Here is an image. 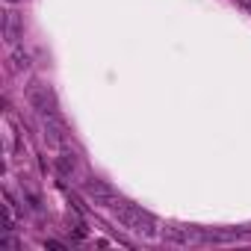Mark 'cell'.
<instances>
[{"label": "cell", "instance_id": "6", "mask_svg": "<svg viewBox=\"0 0 251 251\" xmlns=\"http://www.w3.org/2000/svg\"><path fill=\"white\" fill-rule=\"evenodd\" d=\"M56 169H59V175H62V177H71V175L77 172V157H74V154H68V151H62V154L56 157Z\"/></svg>", "mask_w": 251, "mask_h": 251}, {"label": "cell", "instance_id": "7", "mask_svg": "<svg viewBox=\"0 0 251 251\" xmlns=\"http://www.w3.org/2000/svg\"><path fill=\"white\" fill-rule=\"evenodd\" d=\"M12 62H15V68L21 71V68H30V53H24L21 48H15V53H12Z\"/></svg>", "mask_w": 251, "mask_h": 251}, {"label": "cell", "instance_id": "9", "mask_svg": "<svg viewBox=\"0 0 251 251\" xmlns=\"http://www.w3.org/2000/svg\"><path fill=\"white\" fill-rule=\"evenodd\" d=\"M6 3H9V6H15V3H21V0H6Z\"/></svg>", "mask_w": 251, "mask_h": 251}, {"label": "cell", "instance_id": "4", "mask_svg": "<svg viewBox=\"0 0 251 251\" xmlns=\"http://www.w3.org/2000/svg\"><path fill=\"white\" fill-rule=\"evenodd\" d=\"M42 130H45V139H48V145H53V148H62V145H65V130H62V124H59L53 115H45V121H42Z\"/></svg>", "mask_w": 251, "mask_h": 251}, {"label": "cell", "instance_id": "8", "mask_svg": "<svg viewBox=\"0 0 251 251\" xmlns=\"http://www.w3.org/2000/svg\"><path fill=\"white\" fill-rule=\"evenodd\" d=\"M239 6H245V9H251V0H236Z\"/></svg>", "mask_w": 251, "mask_h": 251}, {"label": "cell", "instance_id": "5", "mask_svg": "<svg viewBox=\"0 0 251 251\" xmlns=\"http://www.w3.org/2000/svg\"><path fill=\"white\" fill-rule=\"evenodd\" d=\"M27 100L33 103V109H39V112H45V115H53V109L48 106V100H50V92H48V86H30L27 89Z\"/></svg>", "mask_w": 251, "mask_h": 251}, {"label": "cell", "instance_id": "2", "mask_svg": "<svg viewBox=\"0 0 251 251\" xmlns=\"http://www.w3.org/2000/svg\"><path fill=\"white\" fill-rule=\"evenodd\" d=\"M83 192H86L98 207H115V204H118L115 192H112L103 180H86V183H83Z\"/></svg>", "mask_w": 251, "mask_h": 251}, {"label": "cell", "instance_id": "3", "mask_svg": "<svg viewBox=\"0 0 251 251\" xmlns=\"http://www.w3.org/2000/svg\"><path fill=\"white\" fill-rule=\"evenodd\" d=\"M24 36V21L15 15V12H3V42L9 48H15Z\"/></svg>", "mask_w": 251, "mask_h": 251}, {"label": "cell", "instance_id": "1", "mask_svg": "<svg viewBox=\"0 0 251 251\" xmlns=\"http://www.w3.org/2000/svg\"><path fill=\"white\" fill-rule=\"evenodd\" d=\"M112 219H115L124 230L139 233V236H145V239H157V236H160L154 216H148L145 210H139V207H133V204H115V207H112Z\"/></svg>", "mask_w": 251, "mask_h": 251}]
</instances>
